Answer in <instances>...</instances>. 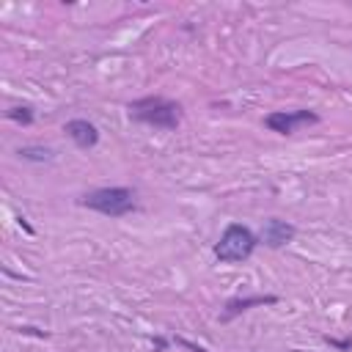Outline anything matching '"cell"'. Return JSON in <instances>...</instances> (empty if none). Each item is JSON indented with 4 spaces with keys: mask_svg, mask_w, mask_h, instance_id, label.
Segmentation results:
<instances>
[{
    "mask_svg": "<svg viewBox=\"0 0 352 352\" xmlns=\"http://www.w3.org/2000/svg\"><path fill=\"white\" fill-rule=\"evenodd\" d=\"M126 113L138 124H148L154 129H176L182 121V104L165 96H140L126 104Z\"/></svg>",
    "mask_w": 352,
    "mask_h": 352,
    "instance_id": "6da1fadb",
    "label": "cell"
},
{
    "mask_svg": "<svg viewBox=\"0 0 352 352\" xmlns=\"http://www.w3.org/2000/svg\"><path fill=\"white\" fill-rule=\"evenodd\" d=\"M80 204L85 209H94L107 217H124V214L135 212V192L129 187H99V190L85 192L80 198Z\"/></svg>",
    "mask_w": 352,
    "mask_h": 352,
    "instance_id": "7a4b0ae2",
    "label": "cell"
},
{
    "mask_svg": "<svg viewBox=\"0 0 352 352\" xmlns=\"http://www.w3.org/2000/svg\"><path fill=\"white\" fill-rule=\"evenodd\" d=\"M256 245H258V239H256V234H253L248 226L231 223V226L223 231L220 242L214 245V256H217V261H223V264H239V261H248V258L253 256Z\"/></svg>",
    "mask_w": 352,
    "mask_h": 352,
    "instance_id": "3957f363",
    "label": "cell"
},
{
    "mask_svg": "<svg viewBox=\"0 0 352 352\" xmlns=\"http://www.w3.org/2000/svg\"><path fill=\"white\" fill-rule=\"evenodd\" d=\"M311 124H319V116L314 110H275L264 116V126L278 135H292L300 126H311Z\"/></svg>",
    "mask_w": 352,
    "mask_h": 352,
    "instance_id": "277c9868",
    "label": "cell"
},
{
    "mask_svg": "<svg viewBox=\"0 0 352 352\" xmlns=\"http://www.w3.org/2000/svg\"><path fill=\"white\" fill-rule=\"evenodd\" d=\"M294 234H297V228H294L292 223L280 220V217H270V220L261 226V242H264L267 248H272V250L289 245V242L294 239Z\"/></svg>",
    "mask_w": 352,
    "mask_h": 352,
    "instance_id": "5b68a950",
    "label": "cell"
},
{
    "mask_svg": "<svg viewBox=\"0 0 352 352\" xmlns=\"http://www.w3.org/2000/svg\"><path fill=\"white\" fill-rule=\"evenodd\" d=\"M63 132L72 138V143L77 148H94L99 143V129L88 121V118H72L63 124Z\"/></svg>",
    "mask_w": 352,
    "mask_h": 352,
    "instance_id": "8992f818",
    "label": "cell"
},
{
    "mask_svg": "<svg viewBox=\"0 0 352 352\" xmlns=\"http://www.w3.org/2000/svg\"><path fill=\"white\" fill-rule=\"evenodd\" d=\"M278 302V297L275 294H253V297H234V300H228L226 302V308H223V314H220V322H231L234 316H239L242 311H248V308H256V305H275Z\"/></svg>",
    "mask_w": 352,
    "mask_h": 352,
    "instance_id": "52a82bcc",
    "label": "cell"
},
{
    "mask_svg": "<svg viewBox=\"0 0 352 352\" xmlns=\"http://www.w3.org/2000/svg\"><path fill=\"white\" fill-rule=\"evenodd\" d=\"M16 154L22 160H36V162H50L52 160V148H47V146H25Z\"/></svg>",
    "mask_w": 352,
    "mask_h": 352,
    "instance_id": "ba28073f",
    "label": "cell"
},
{
    "mask_svg": "<svg viewBox=\"0 0 352 352\" xmlns=\"http://www.w3.org/2000/svg\"><path fill=\"white\" fill-rule=\"evenodd\" d=\"M8 118L28 126V124H33V110H30V107H11V110H8Z\"/></svg>",
    "mask_w": 352,
    "mask_h": 352,
    "instance_id": "9c48e42d",
    "label": "cell"
}]
</instances>
